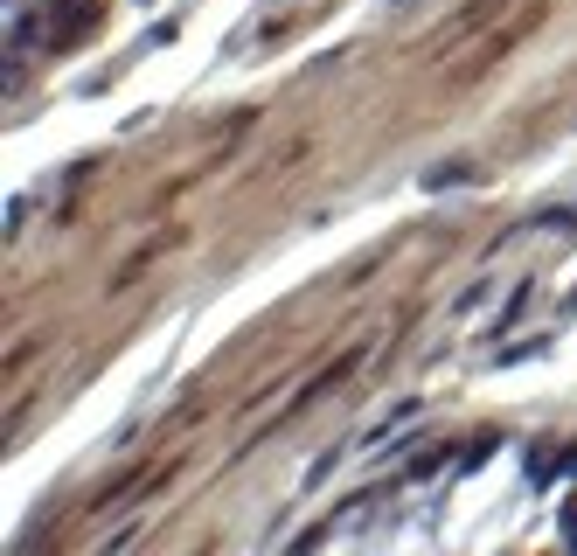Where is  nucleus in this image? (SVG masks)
I'll return each instance as SVG.
<instances>
[{
    "instance_id": "f257e3e1",
    "label": "nucleus",
    "mask_w": 577,
    "mask_h": 556,
    "mask_svg": "<svg viewBox=\"0 0 577 556\" xmlns=\"http://www.w3.org/2000/svg\"><path fill=\"white\" fill-rule=\"evenodd\" d=\"M564 536H571V543H577V501H571V515H564Z\"/></svg>"
}]
</instances>
